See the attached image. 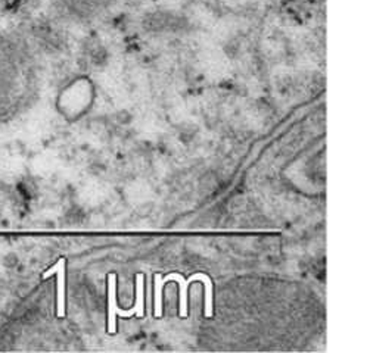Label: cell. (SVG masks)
<instances>
[{"label": "cell", "mask_w": 370, "mask_h": 353, "mask_svg": "<svg viewBox=\"0 0 370 353\" xmlns=\"http://www.w3.org/2000/svg\"><path fill=\"white\" fill-rule=\"evenodd\" d=\"M169 281H177L180 286V317L186 318L187 317V287L190 282L194 281H202L204 286H205V317L211 318L213 317V281L211 278L204 274V273H198L190 275L189 280L185 281L182 274H169L166 278L161 280L159 274H155V294H154V315L155 318H161L162 317V289L164 286L167 284Z\"/></svg>", "instance_id": "1"}, {"label": "cell", "mask_w": 370, "mask_h": 353, "mask_svg": "<svg viewBox=\"0 0 370 353\" xmlns=\"http://www.w3.org/2000/svg\"><path fill=\"white\" fill-rule=\"evenodd\" d=\"M120 2L122 0H59L65 10L77 13V15H90V13L105 10Z\"/></svg>", "instance_id": "2"}, {"label": "cell", "mask_w": 370, "mask_h": 353, "mask_svg": "<svg viewBox=\"0 0 370 353\" xmlns=\"http://www.w3.org/2000/svg\"><path fill=\"white\" fill-rule=\"evenodd\" d=\"M120 317H133V315H138L139 318L145 317V275L143 274H138L136 275V302L134 306L129 310H122L118 306H115V315Z\"/></svg>", "instance_id": "3"}, {"label": "cell", "mask_w": 370, "mask_h": 353, "mask_svg": "<svg viewBox=\"0 0 370 353\" xmlns=\"http://www.w3.org/2000/svg\"><path fill=\"white\" fill-rule=\"evenodd\" d=\"M115 306H117V275L111 273L108 275V333H117V319H115Z\"/></svg>", "instance_id": "4"}, {"label": "cell", "mask_w": 370, "mask_h": 353, "mask_svg": "<svg viewBox=\"0 0 370 353\" xmlns=\"http://www.w3.org/2000/svg\"><path fill=\"white\" fill-rule=\"evenodd\" d=\"M58 273V317L65 315V259H61L58 265L45 274V277H50L52 274Z\"/></svg>", "instance_id": "5"}]
</instances>
